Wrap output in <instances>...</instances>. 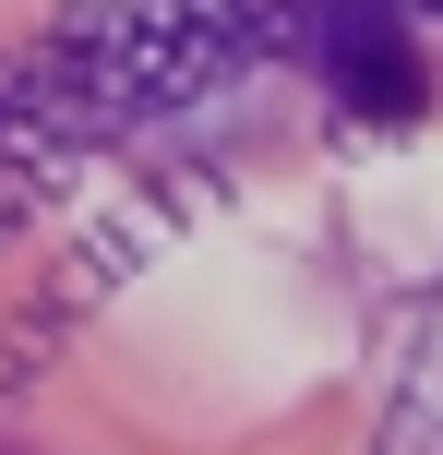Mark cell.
<instances>
[{
	"label": "cell",
	"instance_id": "cell-1",
	"mask_svg": "<svg viewBox=\"0 0 443 455\" xmlns=\"http://www.w3.org/2000/svg\"><path fill=\"white\" fill-rule=\"evenodd\" d=\"M300 36L324 48L336 108H360V120H420L431 108V60H420V36H407L396 0H312Z\"/></svg>",
	"mask_w": 443,
	"mask_h": 455
}]
</instances>
